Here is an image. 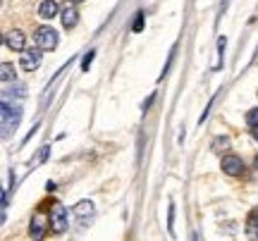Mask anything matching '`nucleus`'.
<instances>
[{"mask_svg":"<svg viewBox=\"0 0 258 241\" xmlns=\"http://www.w3.org/2000/svg\"><path fill=\"white\" fill-rule=\"evenodd\" d=\"M22 120V108L17 103H10L8 98H3V136L8 139L10 134H15Z\"/></svg>","mask_w":258,"mask_h":241,"instance_id":"obj_1","label":"nucleus"},{"mask_svg":"<svg viewBox=\"0 0 258 241\" xmlns=\"http://www.w3.org/2000/svg\"><path fill=\"white\" fill-rule=\"evenodd\" d=\"M251 134H253V139L258 141V127H253V129H251Z\"/></svg>","mask_w":258,"mask_h":241,"instance_id":"obj_20","label":"nucleus"},{"mask_svg":"<svg viewBox=\"0 0 258 241\" xmlns=\"http://www.w3.org/2000/svg\"><path fill=\"white\" fill-rule=\"evenodd\" d=\"M50 224H53V232H64L67 229V208L60 203L53 205V210H50Z\"/></svg>","mask_w":258,"mask_h":241,"instance_id":"obj_5","label":"nucleus"},{"mask_svg":"<svg viewBox=\"0 0 258 241\" xmlns=\"http://www.w3.org/2000/svg\"><path fill=\"white\" fill-rule=\"evenodd\" d=\"M12 93V98H27V86L24 84H15L10 91H5V96H10Z\"/></svg>","mask_w":258,"mask_h":241,"instance_id":"obj_13","label":"nucleus"},{"mask_svg":"<svg viewBox=\"0 0 258 241\" xmlns=\"http://www.w3.org/2000/svg\"><path fill=\"white\" fill-rule=\"evenodd\" d=\"M34 41H36L38 50H53L57 48V31L53 27H38L36 34H34Z\"/></svg>","mask_w":258,"mask_h":241,"instance_id":"obj_2","label":"nucleus"},{"mask_svg":"<svg viewBox=\"0 0 258 241\" xmlns=\"http://www.w3.org/2000/svg\"><path fill=\"white\" fill-rule=\"evenodd\" d=\"M43 232H46V222H43V217H41V215H36V217L31 220L29 234H31V239H34V241H41V239H43Z\"/></svg>","mask_w":258,"mask_h":241,"instance_id":"obj_10","label":"nucleus"},{"mask_svg":"<svg viewBox=\"0 0 258 241\" xmlns=\"http://www.w3.org/2000/svg\"><path fill=\"white\" fill-rule=\"evenodd\" d=\"M72 213L79 217V222H89V220L93 217V203L91 201H79V203L74 205Z\"/></svg>","mask_w":258,"mask_h":241,"instance_id":"obj_8","label":"nucleus"},{"mask_svg":"<svg viewBox=\"0 0 258 241\" xmlns=\"http://www.w3.org/2000/svg\"><path fill=\"white\" fill-rule=\"evenodd\" d=\"M19 65H22L24 72H34V69H38V67H41V53H38V50H24Z\"/></svg>","mask_w":258,"mask_h":241,"instance_id":"obj_6","label":"nucleus"},{"mask_svg":"<svg viewBox=\"0 0 258 241\" xmlns=\"http://www.w3.org/2000/svg\"><path fill=\"white\" fill-rule=\"evenodd\" d=\"M253 165H256V170H258V155H256V160H253Z\"/></svg>","mask_w":258,"mask_h":241,"instance_id":"obj_22","label":"nucleus"},{"mask_svg":"<svg viewBox=\"0 0 258 241\" xmlns=\"http://www.w3.org/2000/svg\"><path fill=\"white\" fill-rule=\"evenodd\" d=\"M230 148V139L227 136H218V139L213 141V150L215 153H222V150H227Z\"/></svg>","mask_w":258,"mask_h":241,"instance_id":"obj_14","label":"nucleus"},{"mask_svg":"<svg viewBox=\"0 0 258 241\" xmlns=\"http://www.w3.org/2000/svg\"><path fill=\"white\" fill-rule=\"evenodd\" d=\"M60 19H62V27L64 29H74L77 27V22H79V12L74 5H67V8L60 12Z\"/></svg>","mask_w":258,"mask_h":241,"instance_id":"obj_9","label":"nucleus"},{"mask_svg":"<svg viewBox=\"0 0 258 241\" xmlns=\"http://www.w3.org/2000/svg\"><path fill=\"white\" fill-rule=\"evenodd\" d=\"M167 232L175 236V205L167 208Z\"/></svg>","mask_w":258,"mask_h":241,"instance_id":"obj_15","label":"nucleus"},{"mask_svg":"<svg viewBox=\"0 0 258 241\" xmlns=\"http://www.w3.org/2000/svg\"><path fill=\"white\" fill-rule=\"evenodd\" d=\"M246 234H249L253 241H258V208H253L246 217Z\"/></svg>","mask_w":258,"mask_h":241,"instance_id":"obj_11","label":"nucleus"},{"mask_svg":"<svg viewBox=\"0 0 258 241\" xmlns=\"http://www.w3.org/2000/svg\"><path fill=\"white\" fill-rule=\"evenodd\" d=\"M91 62H93V50H89V53L84 55V60H82V72H89Z\"/></svg>","mask_w":258,"mask_h":241,"instance_id":"obj_17","label":"nucleus"},{"mask_svg":"<svg viewBox=\"0 0 258 241\" xmlns=\"http://www.w3.org/2000/svg\"><path fill=\"white\" fill-rule=\"evenodd\" d=\"M0 79H3V84H10L17 79V72H15V65H12V62H3V65H0Z\"/></svg>","mask_w":258,"mask_h":241,"instance_id":"obj_12","label":"nucleus"},{"mask_svg":"<svg viewBox=\"0 0 258 241\" xmlns=\"http://www.w3.org/2000/svg\"><path fill=\"white\" fill-rule=\"evenodd\" d=\"M246 124H249L251 129H253V127H258V108H253V110L246 112Z\"/></svg>","mask_w":258,"mask_h":241,"instance_id":"obj_16","label":"nucleus"},{"mask_svg":"<svg viewBox=\"0 0 258 241\" xmlns=\"http://www.w3.org/2000/svg\"><path fill=\"white\" fill-rule=\"evenodd\" d=\"M134 31H141L144 29V12H137V19H134Z\"/></svg>","mask_w":258,"mask_h":241,"instance_id":"obj_18","label":"nucleus"},{"mask_svg":"<svg viewBox=\"0 0 258 241\" xmlns=\"http://www.w3.org/2000/svg\"><path fill=\"white\" fill-rule=\"evenodd\" d=\"M38 17H41V19H55V17H60V8H57L55 0H43V3L38 5Z\"/></svg>","mask_w":258,"mask_h":241,"instance_id":"obj_7","label":"nucleus"},{"mask_svg":"<svg viewBox=\"0 0 258 241\" xmlns=\"http://www.w3.org/2000/svg\"><path fill=\"white\" fill-rule=\"evenodd\" d=\"M222 167V172L225 175H230V177H241L244 175V160L239 158V155H225L220 163Z\"/></svg>","mask_w":258,"mask_h":241,"instance_id":"obj_4","label":"nucleus"},{"mask_svg":"<svg viewBox=\"0 0 258 241\" xmlns=\"http://www.w3.org/2000/svg\"><path fill=\"white\" fill-rule=\"evenodd\" d=\"M70 3H74V5H77V3H84V0H70Z\"/></svg>","mask_w":258,"mask_h":241,"instance_id":"obj_21","label":"nucleus"},{"mask_svg":"<svg viewBox=\"0 0 258 241\" xmlns=\"http://www.w3.org/2000/svg\"><path fill=\"white\" fill-rule=\"evenodd\" d=\"M153 98H156V93H151V96H148V101L144 103V110H148V108H151V103H153Z\"/></svg>","mask_w":258,"mask_h":241,"instance_id":"obj_19","label":"nucleus"},{"mask_svg":"<svg viewBox=\"0 0 258 241\" xmlns=\"http://www.w3.org/2000/svg\"><path fill=\"white\" fill-rule=\"evenodd\" d=\"M5 46L10 50H15V53H24V48H27V34L24 31H19V29H12L5 34Z\"/></svg>","mask_w":258,"mask_h":241,"instance_id":"obj_3","label":"nucleus"}]
</instances>
